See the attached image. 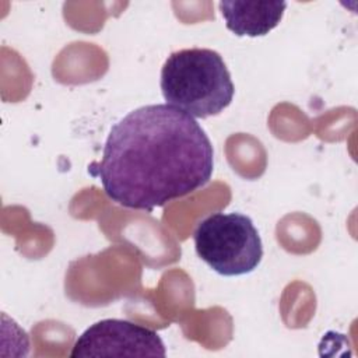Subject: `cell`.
<instances>
[{"label": "cell", "mask_w": 358, "mask_h": 358, "mask_svg": "<svg viewBox=\"0 0 358 358\" xmlns=\"http://www.w3.org/2000/svg\"><path fill=\"white\" fill-rule=\"evenodd\" d=\"M225 27L236 36H264L282 20L287 1H227L218 3Z\"/></svg>", "instance_id": "cell-5"}, {"label": "cell", "mask_w": 358, "mask_h": 358, "mask_svg": "<svg viewBox=\"0 0 358 358\" xmlns=\"http://www.w3.org/2000/svg\"><path fill=\"white\" fill-rule=\"evenodd\" d=\"M159 85L168 105L197 119L221 113L235 94L222 56L207 48L171 53L161 69Z\"/></svg>", "instance_id": "cell-2"}, {"label": "cell", "mask_w": 358, "mask_h": 358, "mask_svg": "<svg viewBox=\"0 0 358 358\" xmlns=\"http://www.w3.org/2000/svg\"><path fill=\"white\" fill-rule=\"evenodd\" d=\"M193 241L197 256L224 277L249 274L263 259L259 231L241 213L210 214L197 224Z\"/></svg>", "instance_id": "cell-3"}, {"label": "cell", "mask_w": 358, "mask_h": 358, "mask_svg": "<svg viewBox=\"0 0 358 358\" xmlns=\"http://www.w3.org/2000/svg\"><path fill=\"white\" fill-rule=\"evenodd\" d=\"M165 355V344L155 330L124 319H103L91 324L70 352L71 358Z\"/></svg>", "instance_id": "cell-4"}, {"label": "cell", "mask_w": 358, "mask_h": 358, "mask_svg": "<svg viewBox=\"0 0 358 358\" xmlns=\"http://www.w3.org/2000/svg\"><path fill=\"white\" fill-rule=\"evenodd\" d=\"M213 171L208 136L168 103L140 106L115 123L101 161L88 168L112 201L145 211L204 187Z\"/></svg>", "instance_id": "cell-1"}]
</instances>
